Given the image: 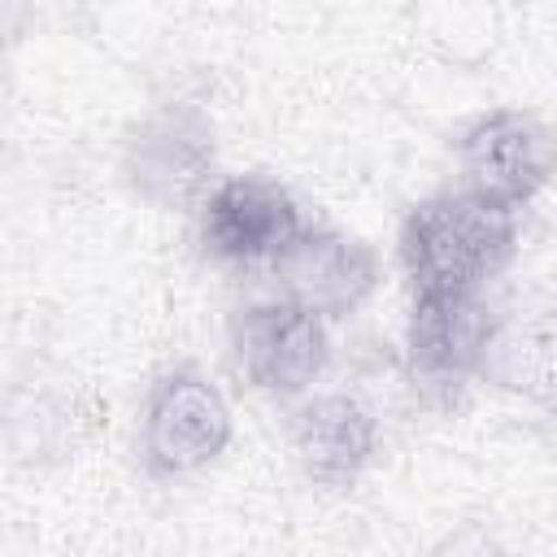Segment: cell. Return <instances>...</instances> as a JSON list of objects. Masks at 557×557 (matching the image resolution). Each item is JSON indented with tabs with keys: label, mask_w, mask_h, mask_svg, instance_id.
<instances>
[{
	"label": "cell",
	"mask_w": 557,
	"mask_h": 557,
	"mask_svg": "<svg viewBox=\"0 0 557 557\" xmlns=\"http://www.w3.org/2000/svg\"><path fill=\"white\" fill-rule=\"evenodd\" d=\"M518 248V209L479 191L422 200L400 226V261L413 292H479Z\"/></svg>",
	"instance_id": "obj_1"
},
{
	"label": "cell",
	"mask_w": 557,
	"mask_h": 557,
	"mask_svg": "<svg viewBox=\"0 0 557 557\" xmlns=\"http://www.w3.org/2000/svg\"><path fill=\"white\" fill-rule=\"evenodd\" d=\"M226 440H231V409L209 379H200L196 370H174L152 383L144 405L139 453L157 479L205 470L209 461H218Z\"/></svg>",
	"instance_id": "obj_2"
},
{
	"label": "cell",
	"mask_w": 557,
	"mask_h": 557,
	"mask_svg": "<svg viewBox=\"0 0 557 557\" xmlns=\"http://www.w3.org/2000/svg\"><path fill=\"white\" fill-rule=\"evenodd\" d=\"M231 352H235V370L257 392L296 396L322 374L331 357V339L318 313L278 300V305H252L235 318Z\"/></svg>",
	"instance_id": "obj_3"
},
{
	"label": "cell",
	"mask_w": 557,
	"mask_h": 557,
	"mask_svg": "<svg viewBox=\"0 0 557 557\" xmlns=\"http://www.w3.org/2000/svg\"><path fill=\"white\" fill-rule=\"evenodd\" d=\"M270 265L283 296L318 318L352 313L379 283L374 248L339 231H300Z\"/></svg>",
	"instance_id": "obj_4"
},
{
	"label": "cell",
	"mask_w": 557,
	"mask_h": 557,
	"mask_svg": "<svg viewBox=\"0 0 557 557\" xmlns=\"http://www.w3.org/2000/svg\"><path fill=\"white\" fill-rule=\"evenodd\" d=\"M305 231L296 200L270 178H226L200 213V239L218 261H274Z\"/></svg>",
	"instance_id": "obj_5"
},
{
	"label": "cell",
	"mask_w": 557,
	"mask_h": 557,
	"mask_svg": "<svg viewBox=\"0 0 557 557\" xmlns=\"http://www.w3.org/2000/svg\"><path fill=\"white\" fill-rule=\"evenodd\" d=\"M492 335L496 322L479 292H418L405 331L409 366L418 379L453 387L487 361Z\"/></svg>",
	"instance_id": "obj_6"
},
{
	"label": "cell",
	"mask_w": 557,
	"mask_h": 557,
	"mask_svg": "<svg viewBox=\"0 0 557 557\" xmlns=\"http://www.w3.org/2000/svg\"><path fill=\"white\" fill-rule=\"evenodd\" d=\"M461 170L470 191L522 209L548 178V135L518 109L483 113L461 135Z\"/></svg>",
	"instance_id": "obj_7"
},
{
	"label": "cell",
	"mask_w": 557,
	"mask_h": 557,
	"mask_svg": "<svg viewBox=\"0 0 557 557\" xmlns=\"http://www.w3.org/2000/svg\"><path fill=\"white\" fill-rule=\"evenodd\" d=\"M209 170H213V131L196 109L183 104L152 113L126 148L131 183L139 187V196L157 205L191 200Z\"/></svg>",
	"instance_id": "obj_8"
},
{
	"label": "cell",
	"mask_w": 557,
	"mask_h": 557,
	"mask_svg": "<svg viewBox=\"0 0 557 557\" xmlns=\"http://www.w3.org/2000/svg\"><path fill=\"white\" fill-rule=\"evenodd\" d=\"M292 444H296L300 470L318 487H348L374 461L379 422L352 396H322L296 413Z\"/></svg>",
	"instance_id": "obj_9"
}]
</instances>
